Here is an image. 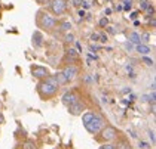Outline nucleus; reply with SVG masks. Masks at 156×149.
<instances>
[{"instance_id": "f257e3e1", "label": "nucleus", "mask_w": 156, "mask_h": 149, "mask_svg": "<svg viewBox=\"0 0 156 149\" xmlns=\"http://www.w3.org/2000/svg\"><path fill=\"white\" fill-rule=\"evenodd\" d=\"M82 123H83L85 128L88 130V133H91V134L100 133L103 130V127L106 126L103 117H100L98 114L92 112V111H88V112L82 114Z\"/></svg>"}, {"instance_id": "f03ea898", "label": "nucleus", "mask_w": 156, "mask_h": 149, "mask_svg": "<svg viewBox=\"0 0 156 149\" xmlns=\"http://www.w3.org/2000/svg\"><path fill=\"white\" fill-rule=\"evenodd\" d=\"M60 90V84L55 81V78L52 75H49L46 78L40 81L37 84V92L40 94L42 99H49V98H54Z\"/></svg>"}, {"instance_id": "7ed1b4c3", "label": "nucleus", "mask_w": 156, "mask_h": 149, "mask_svg": "<svg viewBox=\"0 0 156 149\" xmlns=\"http://www.w3.org/2000/svg\"><path fill=\"white\" fill-rule=\"evenodd\" d=\"M37 24L45 28L46 31H52L57 27V18L49 15L46 12H39V18H37Z\"/></svg>"}, {"instance_id": "20e7f679", "label": "nucleus", "mask_w": 156, "mask_h": 149, "mask_svg": "<svg viewBox=\"0 0 156 149\" xmlns=\"http://www.w3.org/2000/svg\"><path fill=\"white\" fill-rule=\"evenodd\" d=\"M49 8L55 15H62L67 11V2L66 0H51L49 2Z\"/></svg>"}, {"instance_id": "39448f33", "label": "nucleus", "mask_w": 156, "mask_h": 149, "mask_svg": "<svg viewBox=\"0 0 156 149\" xmlns=\"http://www.w3.org/2000/svg\"><path fill=\"white\" fill-rule=\"evenodd\" d=\"M100 133H101L103 140H106V142H112V140H115L116 136H118V130L113 126H104Z\"/></svg>"}, {"instance_id": "423d86ee", "label": "nucleus", "mask_w": 156, "mask_h": 149, "mask_svg": "<svg viewBox=\"0 0 156 149\" xmlns=\"http://www.w3.org/2000/svg\"><path fill=\"white\" fill-rule=\"evenodd\" d=\"M30 69H31V75L36 77V78L43 80V78L49 77V69L46 68V67H42V65H31Z\"/></svg>"}, {"instance_id": "0eeeda50", "label": "nucleus", "mask_w": 156, "mask_h": 149, "mask_svg": "<svg viewBox=\"0 0 156 149\" xmlns=\"http://www.w3.org/2000/svg\"><path fill=\"white\" fill-rule=\"evenodd\" d=\"M67 108H69V112L72 115H80V114H83V111L86 109V106H85V103L82 101H76L74 103L69 105Z\"/></svg>"}, {"instance_id": "6e6552de", "label": "nucleus", "mask_w": 156, "mask_h": 149, "mask_svg": "<svg viewBox=\"0 0 156 149\" xmlns=\"http://www.w3.org/2000/svg\"><path fill=\"white\" fill-rule=\"evenodd\" d=\"M61 72L69 78V81H72V80H74V78H77V75H79V68L74 67V65H67V67H64V69H62Z\"/></svg>"}, {"instance_id": "1a4fd4ad", "label": "nucleus", "mask_w": 156, "mask_h": 149, "mask_svg": "<svg viewBox=\"0 0 156 149\" xmlns=\"http://www.w3.org/2000/svg\"><path fill=\"white\" fill-rule=\"evenodd\" d=\"M76 101H79V94H77L76 92H73V90H70V92H66L64 94H62V98H61V102L64 103L66 106H69V105L74 103Z\"/></svg>"}, {"instance_id": "9d476101", "label": "nucleus", "mask_w": 156, "mask_h": 149, "mask_svg": "<svg viewBox=\"0 0 156 149\" xmlns=\"http://www.w3.org/2000/svg\"><path fill=\"white\" fill-rule=\"evenodd\" d=\"M31 41H33L34 47H42V45H43V34L40 31H34L33 35H31Z\"/></svg>"}, {"instance_id": "9b49d317", "label": "nucleus", "mask_w": 156, "mask_h": 149, "mask_svg": "<svg viewBox=\"0 0 156 149\" xmlns=\"http://www.w3.org/2000/svg\"><path fill=\"white\" fill-rule=\"evenodd\" d=\"M52 77L55 78V81H57V83H58L60 86H64V84L70 83V81H69V78H67V77H66V75H64V74H62L61 71H58V72H55V74H54Z\"/></svg>"}, {"instance_id": "f8f14e48", "label": "nucleus", "mask_w": 156, "mask_h": 149, "mask_svg": "<svg viewBox=\"0 0 156 149\" xmlns=\"http://www.w3.org/2000/svg\"><path fill=\"white\" fill-rule=\"evenodd\" d=\"M128 40H129V43H131V45H140V43H141L140 34H138V33H135V31H131V33L128 34Z\"/></svg>"}, {"instance_id": "ddd939ff", "label": "nucleus", "mask_w": 156, "mask_h": 149, "mask_svg": "<svg viewBox=\"0 0 156 149\" xmlns=\"http://www.w3.org/2000/svg\"><path fill=\"white\" fill-rule=\"evenodd\" d=\"M137 52L138 53H141V55H147L149 52H150V47L147 46V45H143V43H140V45H137Z\"/></svg>"}, {"instance_id": "4468645a", "label": "nucleus", "mask_w": 156, "mask_h": 149, "mask_svg": "<svg viewBox=\"0 0 156 149\" xmlns=\"http://www.w3.org/2000/svg\"><path fill=\"white\" fill-rule=\"evenodd\" d=\"M66 55H67L69 59H72V61H76V59L79 58V53H77L76 49H67V50H66Z\"/></svg>"}, {"instance_id": "2eb2a0df", "label": "nucleus", "mask_w": 156, "mask_h": 149, "mask_svg": "<svg viewBox=\"0 0 156 149\" xmlns=\"http://www.w3.org/2000/svg\"><path fill=\"white\" fill-rule=\"evenodd\" d=\"M72 22H70V21H62V22L60 24V30L61 31H66V33H67V31H70V30H72Z\"/></svg>"}, {"instance_id": "dca6fc26", "label": "nucleus", "mask_w": 156, "mask_h": 149, "mask_svg": "<svg viewBox=\"0 0 156 149\" xmlns=\"http://www.w3.org/2000/svg\"><path fill=\"white\" fill-rule=\"evenodd\" d=\"M149 6H150L149 0H140V9H143V11H146V9H147Z\"/></svg>"}, {"instance_id": "f3484780", "label": "nucleus", "mask_w": 156, "mask_h": 149, "mask_svg": "<svg viewBox=\"0 0 156 149\" xmlns=\"http://www.w3.org/2000/svg\"><path fill=\"white\" fill-rule=\"evenodd\" d=\"M64 41H66V43H72V41H74V35L70 34V33L66 34L64 35Z\"/></svg>"}, {"instance_id": "a211bd4d", "label": "nucleus", "mask_w": 156, "mask_h": 149, "mask_svg": "<svg viewBox=\"0 0 156 149\" xmlns=\"http://www.w3.org/2000/svg\"><path fill=\"white\" fill-rule=\"evenodd\" d=\"M116 149H132L131 146H129V143H125V142H120L119 145L116 146Z\"/></svg>"}, {"instance_id": "6ab92c4d", "label": "nucleus", "mask_w": 156, "mask_h": 149, "mask_svg": "<svg viewBox=\"0 0 156 149\" xmlns=\"http://www.w3.org/2000/svg\"><path fill=\"white\" fill-rule=\"evenodd\" d=\"M25 148L27 149H36V143L33 140H27L25 142Z\"/></svg>"}, {"instance_id": "aec40b11", "label": "nucleus", "mask_w": 156, "mask_h": 149, "mask_svg": "<svg viewBox=\"0 0 156 149\" xmlns=\"http://www.w3.org/2000/svg\"><path fill=\"white\" fill-rule=\"evenodd\" d=\"M73 5L76 8H83L85 6V0H73Z\"/></svg>"}, {"instance_id": "412c9836", "label": "nucleus", "mask_w": 156, "mask_h": 149, "mask_svg": "<svg viewBox=\"0 0 156 149\" xmlns=\"http://www.w3.org/2000/svg\"><path fill=\"white\" fill-rule=\"evenodd\" d=\"M143 62L147 65V67H153V59H150V58H143Z\"/></svg>"}, {"instance_id": "4be33fe9", "label": "nucleus", "mask_w": 156, "mask_h": 149, "mask_svg": "<svg viewBox=\"0 0 156 149\" xmlns=\"http://www.w3.org/2000/svg\"><path fill=\"white\" fill-rule=\"evenodd\" d=\"M100 149H116L115 145H112V143H104V145H101Z\"/></svg>"}, {"instance_id": "5701e85b", "label": "nucleus", "mask_w": 156, "mask_h": 149, "mask_svg": "<svg viewBox=\"0 0 156 149\" xmlns=\"http://www.w3.org/2000/svg\"><path fill=\"white\" fill-rule=\"evenodd\" d=\"M147 134H149V137L152 140V145H155V131H153V130H149Z\"/></svg>"}, {"instance_id": "b1692460", "label": "nucleus", "mask_w": 156, "mask_h": 149, "mask_svg": "<svg viewBox=\"0 0 156 149\" xmlns=\"http://www.w3.org/2000/svg\"><path fill=\"white\" fill-rule=\"evenodd\" d=\"M108 24V19L107 18H103V19H100V27H107Z\"/></svg>"}, {"instance_id": "393cba45", "label": "nucleus", "mask_w": 156, "mask_h": 149, "mask_svg": "<svg viewBox=\"0 0 156 149\" xmlns=\"http://www.w3.org/2000/svg\"><path fill=\"white\" fill-rule=\"evenodd\" d=\"M98 41L106 43V41H107V34H104V33H103V34H100V40H98Z\"/></svg>"}, {"instance_id": "a878e982", "label": "nucleus", "mask_w": 156, "mask_h": 149, "mask_svg": "<svg viewBox=\"0 0 156 149\" xmlns=\"http://www.w3.org/2000/svg\"><path fill=\"white\" fill-rule=\"evenodd\" d=\"M91 40H92V41H98V40H100V34H98V33H94V34L91 35Z\"/></svg>"}, {"instance_id": "bb28decb", "label": "nucleus", "mask_w": 156, "mask_h": 149, "mask_svg": "<svg viewBox=\"0 0 156 149\" xmlns=\"http://www.w3.org/2000/svg\"><path fill=\"white\" fill-rule=\"evenodd\" d=\"M140 38H141V41H149V38H150V35H149V34H147V33H146V34L140 35Z\"/></svg>"}, {"instance_id": "cd10ccee", "label": "nucleus", "mask_w": 156, "mask_h": 149, "mask_svg": "<svg viewBox=\"0 0 156 149\" xmlns=\"http://www.w3.org/2000/svg\"><path fill=\"white\" fill-rule=\"evenodd\" d=\"M140 148L141 149H149V145L146 142H140Z\"/></svg>"}, {"instance_id": "c85d7f7f", "label": "nucleus", "mask_w": 156, "mask_h": 149, "mask_svg": "<svg viewBox=\"0 0 156 149\" xmlns=\"http://www.w3.org/2000/svg\"><path fill=\"white\" fill-rule=\"evenodd\" d=\"M146 11H147V13H149V15H150V13H152V15L155 13V9H153V6H149V8H147Z\"/></svg>"}, {"instance_id": "c756f323", "label": "nucleus", "mask_w": 156, "mask_h": 149, "mask_svg": "<svg viewBox=\"0 0 156 149\" xmlns=\"http://www.w3.org/2000/svg\"><path fill=\"white\" fill-rule=\"evenodd\" d=\"M137 16H138V12H132V13H131V16H129V18L135 21V19H137Z\"/></svg>"}, {"instance_id": "7c9ffc66", "label": "nucleus", "mask_w": 156, "mask_h": 149, "mask_svg": "<svg viewBox=\"0 0 156 149\" xmlns=\"http://www.w3.org/2000/svg\"><path fill=\"white\" fill-rule=\"evenodd\" d=\"M107 31L110 33V34H115V33H116V30H115L113 27H107Z\"/></svg>"}, {"instance_id": "2f4dec72", "label": "nucleus", "mask_w": 156, "mask_h": 149, "mask_svg": "<svg viewBox=\"0 0 156 149\" xmlns=\"http://www.w3.org/2000/svg\"><path fill=\"white\" fill-rule=\"evenodd\" d=\"M98 49H100V46H95V45H94V46L91 45V47H89V50H91V52H95V50H98Z\"/></svg>"}, {"instance_id": "473e14b6", "label": "nucleus", "mask_w": 156, "mask_h": 149, "mask_svg": "<svg viewBox=\"0 0 156 149\" xmlns=\"http://www.w3.org/2000/svg\"><path fill=\"white\" fill-rule=\"evenodd\" d=\"M86 83H92V75H86Z\"/></svg>"}, {"instance_id": "72a5a7b5", "label": "nucleus", "mask_w": 156, "mask_h": 149, "mask_svg": "<svg viewBox=\"0 0 156 149\" xmlns=\"http://www.w3.org/2000/svg\"><path fill=\"white\" fill-rule=\"evenodd\" d=\"M79 16H80V18H83V16H85V11H83V9H79Z\"/></svg>"}, {"instance_id": "f704fd0d", "label": "nucleus", "mask_w": 156, "mask_h": 149, "mask_svg": "<svg viewBox=\"0 0 156 149\" xmlns=\"http://www.w3.org/2000/svg\"><path fill=\"white\" fill-rule=\"evenodd\" d=\"M122 2H123V5H129V6L132 5V0H122Z\"/></svg>"}, {"instance_id": "c9c22d12", "label": "nucleus", "mask_w": 156, "mask_h": 149, "mask_svg": "<svg viewBox=\"0 0 156 149\" xmlns=\"http://www.w3.org/2000/svg\"><path fill=\"white\" fill-rule=\"evenodd\" d=\"M76 47H77V50H80V52H82V46H80V43H76Z\"/></svg>"}, {"instance_id": "e433bc0d", "label": "nucleus", "mask_w": 156, "mask_h": 149, "mask_svg": "<svg viewBox=\"0 0 156 149\" xmlns=\"http://www.w3.org/2000/svg\"><path fill=\"white\" fill-rule=\"evenodd\" d=\"M123 9H125V11H129V9H131V6H129V5H125V6H123Z\"/></svg>"}, {"instance_id": "4c0bfd02", "label": "nucleus", "mask_w": 156, "mask_h": 149, "mask_svg": "<svg viewBox=\"0 0 156 149\" xmlns=\"http://www.w3.org/2000/svg\"><path fill=\"white\" fill-rule=\"evenodd\" d=\"M2 123H5V117L0 114V124H2Z\"/></svg>"}, {"instance_id": "58836bf2", "label": "nucleus", "mask_w": 156, "mask_h": 149, "mask_svg": "<svg viewBox=\"0 0 156 149\" xmlns=\"http://www.w3.org/2000/svg\"><path fill=\"white\" fill-rule=\"evenodd\" d=\"M125 47H126V49H128V50H129V49H132V45H131V43H129V45H128V43H126V45H125Z\"/></svg>"}, {"instance_id": "ea45409f", "label": "nucleus", "mask_w": 156, "mask_h": 149, "mask_svg": "<svg viewBox=\"0 0 156 149\" xmlns=\"http://www.w3.org/2000/svg\"><path fill=\"white\" fill-rule=\"evenodd\" d=\"M150 24H152V27H155V18H152V19H150Z\"/></svg>"}, {"instance_id": "a19ab883", "label": "nucleus", "mask_w": 156, "mask_h": 149, "mask_svg": "<svg viewBox=\"0 0 156 149\" xmlns=\"http://www.w3.org/2000/svg\"><path fill=\"white\" fill-rule=\"evenodd\" d=\"M0 74H2V68H0Z\"/></svg>"}]
</instances>
